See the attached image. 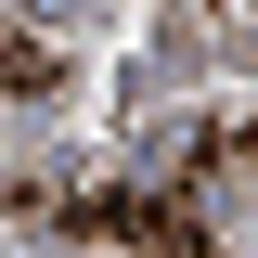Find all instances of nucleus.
Returning <instances> with one entry per match:
<instances>
[{
  "label": "nucleus",
  "instance_id": "obj_1",
  "mask_svg": "<svg viewBox=\"0 0 258 258\" xmlns=\"http://www.w3.org/2000/svg\"><path fill=\"white\" fill-rule=\"evenodd\" d=\"M0 207H26V220L78 232V245H142V258H220V220H207L194 194H168V181H103V194H26V181H0Z\"/></svg>",
  "mask_w": 258,
  "mask_h": 258
},
{
  "label": "nucleus",
  "instance_id": "obj_2",
  "mask_svg": "<svg viewBox=\"0 0 258 258\" xmlns=\"http://www.w3.org/2000/svg\"><path fill=\"white\" fill-rule=\"evenodd\" d=\"M52 91H64V52L26 39V26H0V103H52Z\"/></svg>",
  "mask_w": 258,
  "mask_h": 258
},
{
  "label": "nucleus",
  "instance_id": "obj_3",
  "mask_svg": "<svg viewBox=\"0 0 258 258\" xmlns=\"http://www.w3.org/2000/svg\"><path fill=\"white\" fill-rule=\"evenodd\" d=\"M181 168H232V181H258V116H194V129H181Z\"/></svg>",
  "mask_w": 258,
  "mask_h": 258
},
{
  "label": "nucleus",
  "instance_id": "obj_4",
  "mask_svg": "<svg viewBox=\"0 0 258 258\" xmlns=\"http://www.w3.org/2000/svg\"><path fill=\"white\" fill-rule=\"evenodd\" d=\"M207 13H245V0H207Z\"/></svg>",
  "mask_w": 258,
  "mask_h": 258
},
{
  "label": "nucleus",
  "instance_id": "obj_5",
  "mask_svg": "<svg viewBox=\"0 0 258 258\" xmlns=\"http://www.w3.org/2000/svg\"><path fill=\"white\" fill-rule=\"evenodd\" d=\"M245 13H258V0H245Z\"/></svg>",
  "mask_w": 258,
  "mask_h": 258
}]
</instances>
